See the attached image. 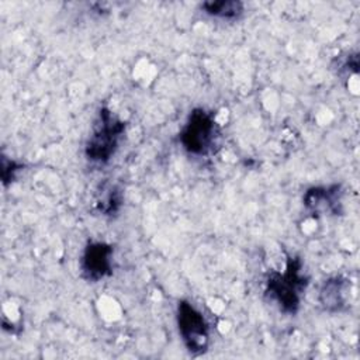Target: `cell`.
<instances>
[{
  "instance_id": "cell-2",
  "label": "cell",
  "mask_w": 360,
  "mask_h": 360,
  "mask_svg": "<svg viewBox=\"0 0 360 360\" xmlns=\"http://www.w3.org/2000/svg\"><path fill=\"white\" fill-rule=\"evenodd\" d=\"M179 141L188 155L197 158L215 155L221 148L222 132L212 111L202 107L193 108L180 129Z\"/></svg>"
},
{
  "instance_id": "cell-9",
  "label": "cell",
  "mask_w": 360,
  "mask_h": 360,
  "mask_svg": "<svg viewBox=\"0 0 360 360\" xmlns=\"http://www.w3.org/2000/svg\"><path fill=\"white\" fill-rule=\"evenodd\" d=\"M122 207V191L118 186H110L105 191H101V195L97 198L96 208L104 217H112L118 214Z\"/></svg>"
},
{
  "instance_id": "cell-5",
  "label": "cell",
  "mask_w": 360,
  "mask_h": 360,
  "mask_svg": "<svg viewBox=\"0 0 360 360\" xmlns=\"http://www.w3.org/2000/svg\"><path fill=\"white\" fill-rule=\"evenodd\" d=\"M114 248L107 242H89L80 257V273L89 283H97L112 274Z\"/></svg>"
},
{
  "instance_id": "cell-8",
  "label": "cell",
  "mask_w": 360,
  "mask_h": 360,
  "mask_svg": "<svg viewBox=\"0 0 360 360\" xmlns=\"http://www.w3.org/2000/svg\"><path fill=\"white\" fill-rule=\"evenodd\" d=\"M201 8L205 14L221 18V20H236L243 13V3L239 0H211L204 1L201 4Z\"/></svg>"
},
{
  "instance_id": "cell-4",
  "label": "cell",
  "mask_w": 360,
  "mask_h": 360,
  "mask_svg": "<svg viewBox=\"0 0 360 360\" xmlns=\"http://www.w3.org/2000/svg\"><path fill=\"white\" fill-rule=\"evenodd\" d=\"M176 321L179 335L187 352L193 356H200L207 352L210 346V325L190 301L180 300L176 309Z\"/></svg>"
},
{
  "instance_id": "cell-7",
  "label": "cell",
  "mask_w": 360,
  "mask_h": 360,
  "mask_svg": "<svg viewBox=\"0 0 360 360\" xmlns=\"http://www.w3.org/2000/svg\"><path fill=\"white\" fill-rule=\"evenodd\" d=\"M350 283L342 276L326 278L318 292L321 307L328 312H340L347 307Z\"/></svg>"
},
{
  "instance_id": "cell-1",
  "label": "cell",
  "mask_w": 360,
  "mask_h": 360,
  "mask_svg": "<svg viewBox=\"0 0 360 360\" xmlns=\"http://www.w3.org/2000/svg\"><path fill=\"white\" fill-rule=\"evenodd\" d=\"M308 281V276L302 273V260L298 256H287L283 271L271 270L267 274L264 294L270 301L276 302L281 312L295 315Z\"/></svg>"
},
{
  "instance_id": "cell-10",
  "label": "cell",
  "mask_w": 360,
  "mask_h": 360,
  "mask_svg": "<svg viewBox=\"0 0 360 360\" xmlns=\"http://www.w3.org/2000/svg\"><path fill=\"white\" fill-rule=\"evenodd\" d=\"M24 167L22 163L15 162L13 159H7L6 156H1V181L4 186L11 183L17 173Z\"/></svg>"
},
{
  "instance_id": "cell-3",
  "label": "cell",
  "mask_w": 360,
  "mask_h": 360,
  "mask_svg": "<svg viewBox=\"0 0 360 360\" xmlns=\"http://www.w3.org/2000/svg\"><path fill=\"white\" fill-rule=\"evenodd\" d=\"M127 122L115 115L107 105L100 107L91 132L86 141V159L96 165H105L111 160L124 138Z\"/></svg>"
},
{
  "instance_id": "cell-6",
  "label": "cell",
  "mask_w": 360,
  "mask_h": 360,
  "mask_svg": "<svg viewBox=\"0 0 360 360\" xmlns=\"http://www.w3.org/2000/svg\"><path fill=\"white\" fill-rule=\"evenodd\" d=\"M342 194L339 184L314 186L305 191L302 202L307 211L314 215H338L342 212Z\"/></svg>"
}]
</instances>
